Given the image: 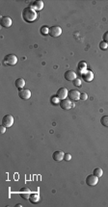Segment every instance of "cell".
<instances>
[{"instance_id":"1","label":"cell","mask_w":108,"mask_h":207,"mask_svg":"<svg viewBox=\"0 0 108 207\" xmlns=\"http://www.w3.org/2000/svg\"><path fill=\"white\" fill-rule=\"evenodd\" d=\"M37 18H38L37 11H35L33 8H31L30 6L24 8L23 11H22V18H23L26 22L35 21L37 19Z\"/></svg>"},{"instance_id":"2","label":"cell","mask_w":108,"mask_h":207,"mask_svg":"<svg viewBox=\"0 0 108 207\" xmlns=\"http://www.w3.org/2000/svg\"><path fill=\"white\" fill-rule=\"evenodd\" d=\"M3 63L7 66H15L18 63V57L14 54H8L4 57Z\"/></svg>"},{"instance_id":"3","label":"cell","mask_w":108,"mask_h":207,"mask_svg":"<svg viewBox=\"0 0 108 207\" xmlns=\"http://www.w3.org/2000/svg\"><path fill=\"white\" fill-rule=\"evenodd\" d=\"M14 124V117L12 115H6L2 119V125H4L5 127H12Z\"/></svg>"},{"instance_id":"4","label":"cell","mask_w":108,"mask_h":207,"mask_svg":"<svg viewBox=\"0 0 108 207\" xmlns=\"http://www.w3.org/2000/svg\"><path fill=\"white\" fill-rule=\"evenodd\" d=\"M18 96L21 97V99H29L31 96H32V93H31V91L29 89H21V90H19L18 92Z\"/></svg>"},{"instance_id":"5","label":"cell","mask_w":108,"mask_h":207,"mask_svg":"<svg viewBox=\"0 0 108 207\" xmlns=\"http://www.w3.org/2000/svg\"><path fill=\"white\" fill-rule=\"evenodd\" d=\"M62 34V28L60 26H58V25H56V26H52L50 27V30H49V35L51 37L53 38H57L59 37Z\"/></svg>"},{"instance_id":"6","label":"cell","mask_w":108,"mask_h":207,"mask_svg":"<svg viewBox=\"0 0 108 207\" xmlns=\"http://www.w3.org/2000/svg\"><path fill=\"white\" fill-rule=\"evenodd\" d=\"M98 182V177L96 176L95 174H90L86 177V184L91 187L96 186Z\"/></svg>"},{"instance_id":"7","label":"cell","mask_w":108,"mask_h":207,"mask_svg":"<svg viewBox=\"0 0 108 207\" xmlns=\"http://www.w3.org/2000/svg\"><path fill=\"white\" fill-rule=\"evenodd\" d=\"M60 107L63 109V110H70L73 107V103L72 102V100L70 99H63L60 101Z\"/></svg>"},{"instance_id":"8","label":"cell","mask_w":108,"mask_h":207,"mask_svg":"<svg viewBox=\"0 0 108 207\" xmlns=\"http://www.w3.org/2000/svg\"><path fill=\"white\" fill-rule=\"evenodd\" d=\"M80 94H81L77 90H70L69 92V94H68V97L72 101H76V100L80 99Z\"/></svg>"},{"instance_id":"9","label":"cell","mask_w":108,"mask_h":207,"mask_svg":"<svg viewBox=\"0 0 108 207\" xmlns=\"http://www.w3.org/2000/svg\"><path fill=\"white\" fill-rule=\"evenodd\" d=\"M68 94H69V91H68V89H66V88H60L57 91V94H56V96H57V97L60 100H63V99L67 98Z\"/></svg>"},{"instance_id":"10","label":"cell","mask_w":108,"mask_h":207,"mask_svg":"<svg viewBox=\"0 0 108 207\" xmlns=\"http://www.w3.org/2000/svg\"><path fill=\"white\" fill-rule=\"evenodd\" d=\"M0 24H1L2 27L9 28V27L12 26V18H9V16H1V19H0Z\"/></svg>"},{"instance_id":"11","label":"cell","mask_w":108,"mask_h":207,"mask_svg":"<svg viewBox=\"0 0 108 207\" xmlns=\"http://www.w3.org/2000/svg\"><path fill=\"white\" fill-rule=\"evenodd\" d=\"M64 76L67 81H73L77 78V73H75V71H68L65 72Z\"/></svg>"},{"instance_id":"12","label":"cell","mask_w":108,"mask_h":207,"mask_svg":"<svg viewBox=\"0 0 108 207\" xmlns=\"http://www.w3.org/2000/svg\"><path fill=\"white\" fill-rule=\"evenodd\" d=\"M82 79H83L85 82H91L94 79V72L92 71H89L87 69L86 71L82 74Z\"/></svg>"},{"instance_id":"13","label":"cell","mask_w":108,"mask_h":207,"mask_svg":"<svg viewBox=\"0 0 108 207\" xmlns=\"http://www.w3.org/2000/svg\"><path fill=\"white\" fill-rule=\"evenodd\" d=\"M30 7L33 8L37 12H39V11L42 10V8H44V2H42V0H37V1H34L31 3Z\"/></svg>"},{"instance_id":"14","label":"cell","mask_w":108,"mask_h":207,"mask_svg":"<svg viewBox=\"0 0 108 207\" xmlns=\"http://www.w3.org/2000/svg\"><path fill=\"white\" fill-rule=\"evenodd\" d=\"M18 194L22 198H24V200H29V197H30V195H31L32 193H31V191L28 188L24 187V188L21 189V191H19Z\"/></svg>"},{"instance_id":"15","label":"cell","mask_w":108,"mask_h":207,"mask_svg":"<svg viewBox=\"0 0 108 207\" xmlns=\"http://www.w3.org/2000/svg\"><path fill=\"white\" fill-rule=\"evenodd\" d=\"M64 156H65V153L62 151V150H57V151H55L52 154V158H53V160L59 162V161L63 160Z\"/></svg>"},{"instance_id":"16","label":"cell","mask_w":108,"mask_h":207,"mask_svg":"<svg viewBox=\"0 0 108 207\" xmlns=\"http://www.w3.org/2000/svg\"><path fill=\"white\" fill-rule=\"evenodd\" d=\"M87 63L84 62V61H81V62L78 63V66H77V69H78V72L80 73L81 75L84 73L85 71H87Z\"/></svg>"},{"instance_id":"17","label":"cell","mask_w":108,"mask_h":207,"mask_svg":"<svg viewBox=\"0 0 108 207\" xmlns=\"http://www.w3.org/2000/svg\"><path fill=\"white\" fill-rule=\"evenodd\" d=\"M25 83H26V82H25V80L23 79V78H18V79H16L15 85H16V88L18 89V90H21V89L24 88Z\"/></svg>"},{"instance_id":"18","label":"cell","mask_w":108,"mask_h":207,"mask_svg":"<svg viewBox=\"0 0 108 207\" xmlns=\"http://www.w3.org/2000/svg\"><path fill=\"white\" fill-rule=\"evenodd\" d=\"M29 200L32 203H37L40 200V195L37 194V193H32L29 197Z\"/></svg>"},{"instance_id":"19","label":"cell","mask_w":108,"mask_h":207,"mask_svg":"<svg viewBox=\"0 0 108 207\" xmlns=\"http://www.w3.org/2000/svg\"><path fill=\"white\" fill-rule=\"evenodd\" d=\"M49 30H50V28L46 26V25H44V26H42L41 28V30H40V32H41V34L42 35H48L49 34Z\"/></svg>"},{"instance_id":"20","label":"cell","mask_w":108,"mask_h":207,"mask_svg":"<svg viewBox=\"0 0 108 207\" xmlns=\"http://www.w3.org/2000/svg\"><path fill=\"white\" fill-rule=\"evenodd\" d=\"M93 174H95L96 176H98L99 178V177H101L102 174H103V170H102V169H100V168H96V169L94 170Z\"/></svg>"},{"instance_id":"21","label":"cell","mask_w":108,"mask_h":207,"mask_svg":"<svg viewBox=\"0 0 108 207\" xmlns=\"http://www.w3.org/2000/svg\"><path fill=\"white\" fill-rule=\"evenodd\" d=\"M60 101L61 100L58 98L57 96H52L50 98V102L52 105H57V104H60Z\"/></svg>"},{"instance_id":"22","label":"cell","mask_w":108,"mask_h":207,"mask_svg":"<svg viewBox=\"0 0 108 207\" xmlns=\"http://www.w3.org/2000/svg\"><path fill=\"white\" fill-rule=\"evenodd\" d=\"M100 124L104 127H108V116H103L100 119Z\"/></svg>"},{"instance_id":"23","label":"cell","mask_w":108,"mask_h":207,"mask_svg":"<svg viewBox=\"0 0 108 207\" xmlns=\"http://www.w3.org/2000/svg\"><path fill=\"white\" fill-rule=\"evenodd\" d=\"M99 48L101 50H106V49H108V44L105 43V41H102L99 43Z\"/></svg>"},{"instance_id":"24","label":"cell","mask_w":108,"mask_h":207,"mask_svg":"<svg viewBox=\"0 0 108 207\" xmlns=\"http://www.w3.org/2000/svg\"><path fill=\"white\" fill-rule=\"evenodd\" d=\"M72 83H73V85H75V87H80V86H81V84H82L81 80L79 79V78H76L75 80H73V81H72Z\"/></svg>"},{"instance_id":"25","label":"cell","mask_w":108,"mask_h":207,"mask_svg":"<svg viewBox=\"0 0 108 207\" xmlns=\"http://www.w3.org/2000/svg\"><path fill=\"white\" fill-rule=\"evenodd\" d=\"M102 39H103V41H105V43L108 44V31L104 33V35H103V37H102Z\"/></svg>"},{"instance_id":"26","label":"cell","mask_w":108,"mask_h":207,"mask_svg":"<svg viewBox=\"0 0 108 207\" xmlns=\"http://www.w3.org/2000/svg\"><path fill=\"white\" fill-rule=\"evenodd\" d=\"M70 159H72V155H70V153H67V154H65V156H64V160L70 161Z\"/></svg>"},{"instance_id":"27","label":"cell","mask_w":108,"mask_h":207,"mask_svg":"<svg viewBox=\"0 0 108 207\" xmlns=\"http://www.w3.org/2000/svg\"><path fill=\"white\" fill-rule=\"evenodd\" d=\"M87 98H88V94H87L83 93V94H80V99H81V100H86Z\"/></svg>"},{"instance_id":"28","label":"cell","mask_w":108,"mask_h":207,"mask_svg":"<svg viewBox=\"0 0 108 207\" xmlns=\"http://www.w3.org/2000/svg\"><path fill=\"white\" fill-rule=\"evenodd\" d=\"M6 128H7V127H5L4 125H1V126H0V133L4 134L5 132H6Z\"/></svg>"}]
</instances>
